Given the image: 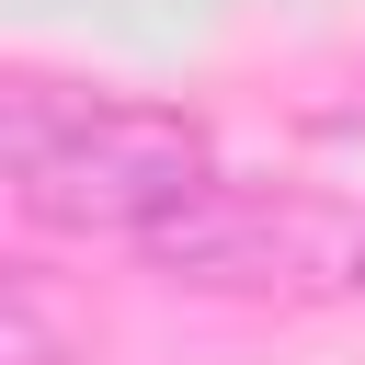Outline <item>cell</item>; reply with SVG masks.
I'll return each mask as SVG.
<instances>
[{
  "mask_svg": "<svg viewBox=\"0 0 365 365\" xmlns=\"http://www.w3.org/2000/svg\"><path fill=\"white\" fill-rule=\"evenodd\" d=\"M0 365H68V331H57L46 274H34V262H11V274H0Z\"/></svg>",
  "mask_w": 365,
  "mask_h": 365,
  "instance_id": "3957f363",
  "label": "cell"
},
{
  "mask_svg": "<svg viewBox=\"0 0 365 365\" xmlns=\"http://www.w3.org/2000/svg\"><path fill=\"white\" fill-rule=\"evenodd\" d=\"M0 148H11L23 217H46V228H125L137 240L217 182L205 125L148 114V103H57V80H11Z\"/></svg>",
  "mask_w": 365,
  "mask_h": 365,
  "instance_id": "6da1fadb",
  "label": "cell"
},
{
  "mask_svg": "<svg viewBox=\"0 0 365 365\" xmlns=\"http://www.w3.org/2000/svg\"><path fill=\"white\" fill-rule=\"evenodd\" d=\"M137 251L171 285H354L365 274V228H342L308 194H251V182H205L194 205L137 228Z\"/></svg>",
  "mask_w": 365,
  "mask_h": 365,
  "instance_id": "7a4b0ae2",
  "label": "cell"
}]
</instances>
